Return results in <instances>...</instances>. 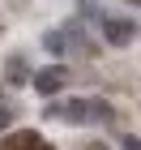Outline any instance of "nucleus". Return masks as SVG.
Instances as JSON below:
<instances>
[{
    "label": "nucleus",
    "instance_id": "f257e3e1",
    "mask_svg": "<svg viewBox=\"0 0 141 150\" xmlns=\"http://www.w3.org/2000/svg\"><path fill=\"white\" fill-rule=\"evenodd\" d=\"M73 86V73L60 64V60H51V64H43V69H30V90L39 94V99H56V94H64Z\"/></svg>",
    "mask_w": 141,
    "mask_h": 150
},
{
    "label": "nucleus",
    "instance_id": "f03ea898",
    "mask_svg": "<svg viewBox=\"0 0 141 150\" xmlns=\"http://www.w3.org/2000/svg\"><path fill=\"white\" fill-rule=\"evenodd\" d=\"M43 120H64V125H90V99H47L43 103Z\"/></svg>",
    "mask_w": 141,
    "mask_h": 150
},
{
    "label": "nucleus",
    "instance_id": "7ed1b4c3",
    "mask_svg": "<svg viewBox=\"0 0 141 150\" xmlns=\"http://www.w3.org/2000/svg\"><path fill=\"white\" fill-rule=\"evenodd\" d=\"M94 30H98V39H103L107 47H128L133 39H137V22L124 17V13H103V22L94 26Z\"/></svg>",
    "mask_w": 141,
    "mask_h": 150
},
{
    "label": "nucleus",
    "instance_id": "20e7f679",
    "mask_svg": "<svg viewBox=\"0 0 141 150\" xmlns=\"http://www.w3.org/2000/svg\"><path fill=\"white\" fill-rule=\"evenodd\" d=\"M60 30H64V39H69V52H77V56H90V60H94V52H98V43H94V39L86 35L81 17H69V22L60 26Z\"/></svg>",
    "mask_w": 141,
    "mask_h": 150
},
{
    "label": "nucleus",
    "instance_id": "39448f33",
    "mask_svg": "<svg viewBox=\"0 0 141 150\" xmlns=\"http://www.w3.org/2000/svg\"><path fill=\"white\" fill-rule=\"evenodd\" d=\"M0 81H4V86H30V60H26V52H9Z\"/></svg>",
    "mask_w": 141,
    "mask_h": 150
},
{
    "label": "nucleus",
    "instance_id": "423d86ee",
    "mask_svg": "<svg viewBox=\"0 0 141 150\" xmlns=\"http://www.w3.org/2000/svg\"><path fill=\"white\" fill-rule=\"evenodd\" d=\"M90 125H103V129H116L120 125V107L103 94H90Z\"/></svg>",
    "mask_w": 141,
    "mask_h": 150
},
{
    "label": "nucleus",
    "instance_id": "0eeeda50",
    "mask_svg": "<svg viewBox=\"0 0 141 150\" xmlns=\"http://www.w3.org/2000/svg\"><path fill=\"white\" fill-rule=\"evenodd\" d=\"M4 90H9V86L0 81V133H9V129L17 125V116H22V112H17V103H13V99H9Z\"/></svg>",
    "mask_w": 141,
    "mask_h": 150
},
{
    "label": "nucleus",
    "instance_id": "6e6552de",
    "mask_svg": "<svg viewBox=\"0 0 141 150\" xmlns=\"http://www.w3.org/2000/svg\"><path fill=\"white\" fill-rule=\"evenodd\" d=\"M39 43H43V52L47 56H69V39H64V30H43V39H39Z\"/></svg>",
    "mask_w": 141,
    "mask_h": 150
},
{
    "label": "nucleus",
    "instance_id": "1a4fd4ad",
    "mask_svg": "<svg viewBox=\"0 0 141 150\" xmlns=\"http://www.w3.org/2000/svg\"><path fill=\"white\" fill-rule=\"evenodd\" d=\"M103 4H98V0H77V17H90V26H98L103 22Z\"/></svg>",
    "mask_w": 141,
    "mask_h": 150
},
{
    "label": "nucleus",
    "instance_id": "9d476101",
    "mask_svg": "<svg viewBox=\"0 0 141 150\" xmlns=\"http://www.w3.org/2000/svg\"><path fill=\"white\" fill-rule=\"evenodd\" d=\"M120 150H141V137L137 133H120Z\"/></svg>",
    "mask_w": 141,
    "mask_h": 150
},
{
    "label": "nucleus",
    "instance_id": "9b49d317",
    "mask_svg": "<svg viewBox=\"0 0 141 150\" xmlns=\"http://www.w3.org/2000/svg\"><path fill=\"white\" fill-rule=\"evenodd\" d=\"M77 150H103V142H81Z\"/></svg>",
    "mask_w": 141,
    "mask_h": 150
},
{
    "label": "nucleus",
    "instance_id": "f8f14e48",
    "mask_svg": "<svg viewBox=\"0 0 141 150\" xmlns=\"http://www.w3.org/2000/svg\"><path fill=\"white\" fill-rule=\"evenodd\" d=\"M124 4H128V9H141V0H124Z\"/></svg>",
    "mask_w": 141,
    "mask_h": 150
},
{
    "label": "nucleus",
    "instance_id": "ddd939ff",
    "mask_svg": "<svg viewBox=\"0 0 141 150\" xmlns=\"http://www.w3.org/2000/svg\"><path fill=\"white\" fill-rule=\"evenodd\" d=\"M137 35H141V22H137Z\"/></svg>",
    "mask_w": 141,
    "mask_h": 150
},
{
    "label": "nucleus",
    "instance_id": "4468645a",
    "mask_svg": "<svg viewBox=\"0 0 141 150\" xmlns=\"http://www.w3.org/2000/svg\"><path fill=\"white\" fill-rule=\"evenodd\" d=\"M0 30H4V22H0Z\"/></svg>",
    "mask_w": 141,
    "mask_h": 150
},
{
    "label": "nucleus",
    "instance_id": "2eb2a0df",
    "mask_svg": "<svg viewBox=\"0 0 141 150\" xmlns=\"http://www.w3.org/2000/svg\"><path fill=\"white\" fill-rule=\"evenodd\" d=\"M103 150H107V146H103Z\"/></svg>",
    "mask_w": 141,
    "mask_h": 150
}]
</instances>
